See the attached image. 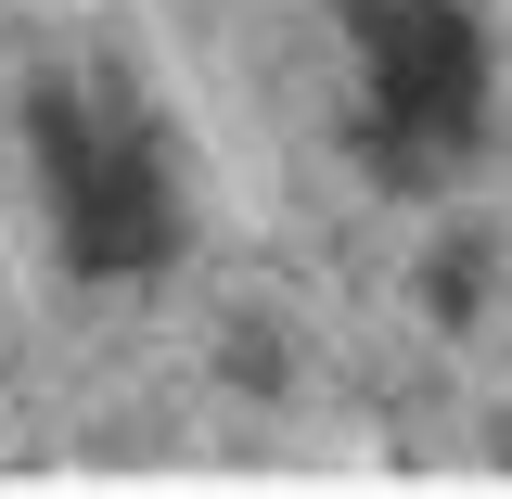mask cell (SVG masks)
Returning <instances> with one entry per match:
<instances>
[{"label": "cell", "instance_id": "6da1fadb", "mask_svg": "<svg viewBox=\"0 0 512 499\" xmlns=\"http://www.w3.org/2000/svg\"><path fill=\"white\" fill-rule=\"evenodd\" d=\"M39 167H52L64 244L90 269H154L167 231H180V192H167V154L128 90H52L39 103Z\"/></svg>", "mask_w": 512, "mask_h": 499}, {"label": "cell", "instance_id": "7a4b0ae2", "mask_svg": "<svg viewBox=\"0 0 512 499\" xmlns=\"http://www.w3.org/2000/svg\"><path fill=\"white\" fill-rule=\"evenodd\" d=\"M359 64H372V128L397 167H448L487 116V39L461 0H359Z\"/></svg>", "mask_w": 512, "mask_h": 499}]
</instances>
